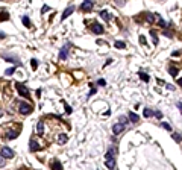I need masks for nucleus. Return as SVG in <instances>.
I'll list each match as a JSON object with an SVG mask.
<instances>
[{
    "label": "nucleus",
    "mask_w": 182,
    "mask_h": 170,
    "mask_svg": "<svg viewBox=\"0 0 182 170\" xmlns=\"http://www.w3.org/2000/svg\"><path fill=\"white\" fill-rule=\"evenodd\" d=\"M105 166L108 169H111V170L115 169V153H114V150H108V152H106V155H105Z\"/></svg>",
    "instance_id": "obj_1"
},
{
    "label": "nucleus",
    "mask_w": 182,
    "mask_h": 170,
    "mask_svg": "<svg viewBox=\"0 0 182 170\" xmlns=\"http://www.w3.org/2000/svg\"><path fill=\"white\" fill-rule=\"evenodd\" d=\"M15 88H17V91H18V94L21 96V97H29V90H28V87H26L24 84L17 82L15 84Z\"/></svg>",
    "instance_id": "obj_2"
},
{
    "label": "nucleus",
    "mask_w": 182,
    "mask_h": 170,
    "mask_svg": "<svg viewBox=\"0 0 182 170\" xmlns=\"http://www.w3.org/2000/svg\"><path fill=\"white\" fill-rule=\"evenodd\" d=\"M18 111H20L23 115H28V114L32 113V106H30L29 103H26V102H20V103H18Z\"/></svg>",
    "instance_id": "obj_3"
},
{
    "label": "nucleus",
    "mask_w": 182,
    "mask_h": 170,
    "mask_svg": "<svg viewBox=\"0 0 182 170\" xmlns=\"http://www.w3.org/2000/svg\"><path fill=\"white\" fill-rule=\"evenodd\" d=\"M0 155H2L3 158H12L14 157V150L11 147H8V146H3L2 147V150H0Z\"/></svg>",
    "instance_id": "obj_4"
},
{
    "label": "nucleus",
    "mask_w": 182,
    "mask_h": 170,
    "mask_svg": "<svg viewBox=\"0 0 182 170\" xmlns=\"http://www.w3.org/2000/svg\"><path fill=\"white\" fill-rule=\"evenodd\" d=\"M29 149H30V152H36V150H41L42 146H40L38 143H36V140L32 138V140L29 141Z\"/></svg>",
    "instance_id": "obj_5"
},
{
    "label": "nucleus",
    "mask_w": 182,
    "mask_h": 170,
    "mask_svg": "<svg viewBox=\"0 0 182 170\" xmlns=\"http://www.w3.org/2000/svg\"><path fill=\"white\" fill-rule=\"evenodd\" d=\"M94 6V3H93V0H84V3L81 5V9L82 11H91Z\"/></svg>",
    "instance_id": "obj_6"
},
{
    "label": "nucleus",
    "mask_w": 182,
    "mask_h": 170,
    "mask_svg": "<svg viewBox=\"0 0 182 170\" xmlns=\"http://www.w3.org/2000/svg\"><path fill=\"white\" fill-rule=\"evenodd\" d=\"M68 49H70V44H65L61 49V53H59V59H65L68 56Z\"/></svg>",
    "instance_id": "obj_7"
},
{
    "label": "nucleus",
    "mask_w": 182,
    "mask_h": 170,
    "mask_svg": "<svg viewBox=\"0 0 182 170\" xmlns=\"http://www.w3.org/2000/svg\"><path fill=\"white\" fill-rule=\"evenodd\" d=\"M91 30H93L94 32V34H102V32H103V26H102V24H97V23H93V24H91Z\"/></svg>",
    "instance_id": "obj_8"
},
{
    "label": "nucleus",
    "mask_w": 182,
    "mask_h": 170,
    "mask_svg": "<svg viewBox=\"0 0 182 170\" xmlns=\"http://www.w3.org/2000/svg\"><path fill=\"white\" fill-rule=\"evenodd\" d=\"M125 131V125L123 123H115L114 126H112V132L114 134H120V132Z\"/></svg>",
    "instance_id": "obj_9"
},
{
    "label": "nucleus",
    "mask_w": 182,
    "mask_h": 170,
    "mask_svg": "<svg viewBox=\"0 0 182 170\" xmlns=\"http://www.w3.org/2000/svg\"><path fill=\"white\" fill-rule=\"evenodd\" d=\"M17 137H18L17 131H9V132L5 134V138H6V140H14V138H17Z\"/></svg>",
    "instance_id": "obj_10"
},
{
    "label": "nucleus",
    "mask_w": 182,
    "mask_h": 170,
    "mask_svg": "<svg viewBox=\"0 0 182 170\" xmlns=\"http://www.w3.org/2000/svg\"><path fill=\"white\" fill-rule=\"evenodd\" d=\"M73 11H74V6H68L65 11H64V14H62V20H65L67 17H70V15L73 14Z\"/></svg>",
    "instance_id": "obj_11"
},
{
    "label": "nucleus",
    "mask_w": 182,
    "mask_h": 170,
    "mask_svg": "<svg viewBox=\"0 0 182 170\" xmlns=\"http://www.w3.org/2000/svg\"><path fill=\"white\" fill-rule=\"evenodd\" d=\"M67 140H68L67 134H59V135H58V143H59V144H65Z\"/></svg>",
    "instance_id": "obj_12"
},
{
    "label": "nucleus",
    "mask_w": 182,
    "mask_h": 170,
    "mask_svg": "<svg viewBox=\"0 0 182 170\" xmlns=\"http://www.w3.org/2000/svg\"><path fill=\"white\" fill-rule=\"evenodd\" d=\"M36 132H38V135H42V132H44V123H42V120H40L38 125H36Z\"/></svg>",
    "instance_id": "obj_13"
},
{
    "label": "nucleus",
    "mask_w": 182,
    "mask_h": 170,
    "mask_svg": "<svg viewBox=\"0 0 182 170\" xmlns=\"http://www.w3.org/2000/svg\"><path fill=\"white\" fill-rule=\"evenodd\" d=\"M99 15H100V17L103 18L105 21H109V20H111V15L108 14V11H100V14H99Z\"/></svg>",
    "instance_id": "obj_14"
},
{
    "label": "nucleus",
    "mask_w": 182,
    "mask_h": 170,
    "mask_svg": "<svg viewBox=\"0 0 182 170\" xmlns=\"http://www.w3.org/2000/svg\"><path fill=\"white\" fill-rule=\"evenodd\" d=\"M127 115H129V119H131L132 123H137V121L140 120V117H138L137 114H133V113H127Z\"/></svg>",
    "instance_id": "obj_15"
},
{
    "label": "nucleus",
    "mask_w": 182,
    "mask_h": 170,
    "mask_svg": "<svg viewBox=\"0 0 182 170\" xmlns=\"http://www.w3.org/2000/svg\"><path fill=\"white\" fill-rule=\"evenodd\" d=\"M53 170H62V166H61V163L58 161H53Z\"/></svg>",
    "instance_id": "obj_16"
},
{
    "label": "nucleus",
    "mask_w": 182,
    "mask_h": 170,
    "mask_svg": "<svg viewBox=\"0 0 182 170\" xmlns=\"http://www.w3.org/2000/svg\"><path fill=\"white\" fill-rule=\"evenodd\" d=\"M115 47H119V49H125L126 44L123 41H115Z\"/></svg>",
    "instance_id": "obj_17"
},
{
    "label": "nucleus",
    "mask_w": 182,
    "mask_h": 170,
    "mask_svg": "<svg viewBox=\"0 0 182 170\" xmlns=\"http://www.w3.org/2000/svg\"><path fill=\"white\" fill-rule=\"evenodd\" d=\"M138 74H140V78L143 79V81H144V82H147V81H149V76H147V74H146V73H143V72H140V73H138Z\"/></svg>",
    "instance_id": "obj_18"
},
{
    "label": "nucleus",
    "mask_w": 182,
    "mask_h": 170,
    "mask_svg": "<svg viewBox=\"0 0 182 170\" xmlns=\"http://www.w3.org/2000/svg\"><path fill=\"white\" fill-rule=\"evenodd\" d=\"M169 72H170V74H172V76H176V74H178V68L170 67V68H169Z\"/></svg>",
    "instance_id": "obj_19"
},
{
    "label": "nucleus",
    "mask_w": 182,
    "mask_h": 170,
    "mask_svg": "<svg viewBox=\"0 0 182 170\" xmlns=\"http://www.w3.org/2000/svg\"><path fill=\"white\" fill-rule=\"evenodd\" d=\"M5 58H6V59H9V62H18V59L17 58H14V56H8V55H5ZM20 64V62H18Z\"/></svg>",
    "instance_id": "obj_20"
},
{
    "label": "nucleus",
    "mask_w": 182,
    "mask_h": 170,
    "mask_svg": "<svg viewBox=\"0 0 182 170\" xmlns=\"http://www.w3.org/2000/svg\"><path fill=\"white\" fill-rule=\"evenodd\" d=\"M146 20L149 21V23H153V20H155V15H152V14H147V15H146Z\"/></svg>",
    "instance_id": "obj_21"
},
{
    "label": "nucleus",
    "mask_w": 182,
    "mask_h": 170,
    "mask_svg": "<svg viewBox=\"0 0 182 170\" xmlns=\"http://www.w3.org/2000/svg\"><path fill=\"white\" fill-rule=\"evenodd\" d=\"M30 62H32V68H34V70H36V67H38V61L34 58V59H30Z\"/></svg>",
    "instance_id": "obj_22"
},
{
    "label": "nucleus",
    "mask_w": 182,
    "mask_h": 170,
    "mask_svg": "<svg viewBox=\"0 0 182 170\" xmlns=\"http://www.w3.org/2000/svg\"><path fill=\"white\" fill-rule=\"evenodd\" d=\"M152 114H153V111H150L149 108H146V109H144V117H150Z\"/></svg>",
    "instance_id": "obj_23"
},
{
    "label": "nucleus",
    "mask_w": 182,
    "mask_h": 170,
    "mask_svg": "<svg viewBox=\"0 0 182 170\" xmlns=\"http://www.w3.org/2000/svg\"><path fill=\"white\" fill-rule=\"evenodd\" d=\"M23 23H24L26 28H30V21H29V18H28V17H23Z\"/></svg>",
    "instance_id": "obj_24"
},
{
    "label": "nucleus",
    "mask_w": 182,
    "mask_h": 170,
    "mask_svg": "<svg viewBox=\"0 0 182 170\" xmlns=\"http://www.w3.org/2000/svg\"><path fill=\"white\" fill-rule=\"evenodd\" d=\"M150 34H152V36H153V44H155V46H156V44H158V36H156V34H155V32H153V30L150 32Z\"/></svg>",
    "instance_id": "obj_25"
},
{
    "label": "nucleus",
    "mask_w": 182,
    "mask_h": 170,
    "mask_svg": "<svg viewBox=\"0 0 182 170\" xmlns=\"http://www.w3.org/2000/svg\"><path fill=\"white\" fill-rule=\"evenodd\" d=\"M14 72H15V68H14V67H11V68H8V70L5 72V73H6L8 76H11V74H14Z\"/></svg>",
    "instance_id": "obj_26"
},
{
    "label": "nucleus",
    "mask_w": 182,
    "mask_h": 170,
    "mask_svg": "<svg viewBox=\"0 0 182 170\" xmlns=\"http://www.w3.org/2000/svg\"><path fill=\"white\" fill-rule=\"evenodd\" d=\"M5 164H6V158H3L2 155H0V167H3Z\"/></svg>",
    "instance_id": "obj_27"
},
{
    "label": "nucleus",
    "mask_w": 182,
    "mask_h": 170,
    "mask_svg": "<svg viewBox=\"0 0 182 170\" xmlns=\"http://www.w3.org/2000/svg\"><path fill=\"white\" fill-rule=\"evenodd\" d=\"M161 126L164 128V129H167V131H170V129H172V128H170V125H167V123H164V121H162V123H161Z\"/></svg>",
    "instance_id": "obj_28"
},
{
    "label": "nucleus",
    "mask_w": 182,
    "mask_h": 170,
    "mask_svg": "<svg viewBox=\"0 0 182 170\" xmlns=\"http://www.w3.org/2000/svg\"><path fill=\"white\" fill-rule=\"evenodd\" d=\"M172 137H173V140H176V141H181V140H182L181 135H178V134H173Z\"/></svg>",
    "instance_id": "obj_29"
},
{
    "label": "nucleus",
    "mask_w": 182,
    "mask_h": 170,
    "mask_svg": "<svg viewBox=\"0 0 182 170\" xmlns=\"http://www.w3.org/2000/svg\"><path fill=\"white\" fill-rule=\"evenodd\" d=\"M65 113L67 114H71V106L70 105H65Z\"/></svg>",
    "instance_id": "obj_30"
},
{
    "label": "nucleus",
    "mask_w": 182,
    "mask_h": 170,
    "mask_svg": "<svg viewBox=\"0 0 182 170\" xmlns=\"http://www.w3.org/2000/svg\"><path fill=\"white\" fill-rule=\"evenodd\" d=\"M99 85H100V87H105V85H106V82H105V79H99V82H97Z\"/></svg>",
    "instance_id": "obj_31"
},
{
    "label": "nucleus",
    "mask_w": 182,
    "mask_h": 170,
    "mask_svg": "<svg viewBox=\"0 0 182 170\" xmlns=\"http://www.w3.org/2000/svg\"><path fill=\"white\" fill-rule=\"evenodd\" d=\"M140 42L141 44H146V38H144V36H140Z\"/></svg>",
    "instance_id": "obj_32"
},
{
    "label": "nucleus",
    "mask_w": 182,
    "mask_h": 170,
    "mask_svg": "<svg viewBox=\"0 0 182 170\" xmlns=\"http://www.w3.org/2000/svg\"><path fill=\"white\" fill-rule=\"evenodd\" d=\"M3 38H6V34H3V32H0V40H3Z\"/></svg>",
    "instance_id": "obj_33"
},
{
    "label": "nucleus",
    "mask_w": 182,
    "mask_h": 170,
    "mask_svg": "<svg viewBox=\"0 0 182 170\" xmlns=\"http://www.w3.org/2000/svg\"><path fill=\"white\" fill-rule=\"evenodd\" d=\"M117 3H119L120 6H123V5H125V2H123V0H117Z\"/></svg>",
    "instance_id": "obj_34"
},
{
    "label": "nucleus",
    "mask_w": 182,
    "mask_h": 170,
    "mask_svg": "<svg viewBox=\"0 0 182 170\" xmlns=\"http://www.w3.org/2000/svg\"><path fill=\"white\" fill-rule=\"evenodd\" d=\"M167 88L169 90H175V87H173V85H170V84H167Z\"/></svg>",
    "instance_id": "obj_35"
},
{
    "label": "nucleus",
    "mask_w": 182,
    "mask_h": 170,
    "mask_svg": "<svg viewBox=\"0 0 182 170\" xmlns=\"http://www.w3.org/2000/svg\"><path fill=\"white\" fill-rule=\"evenodd\" d=\"M178 85H181V87H182V78H181L179 81H178Z\"/></svg>",
    "instance_id": "obj_36"
},
{
    "label": "nucleus",
    "mask_w": 182,
    "mask_h": 170,
    "mask_svg": "<svg viewBox=\"0 0 182 170\" xmlns=\"http://www.w3.org/2000/svg\"><path fill=\"white\" fill-rule=\"evenodd\" d=\"M2 115H3V111H2V109H0V117H2Z\"/></svg>",
    "instance_id": "obj_37"
}]
</instances>
